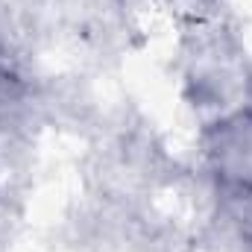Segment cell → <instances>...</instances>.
<instances>
[{
    "instance_id": "1",
    "label": "cell",
    "mask_w": 252,
    "mask_h": 252,
    "mask_svg": "<svg viewBox=\"0 0 252 252\" xmlns=\"http://www.w3.org/2000/svg\"><path fill=\"white\" fill-rule=\"evenodd\" d=\"M205 158L232 196H252V109L223 115L205 129Z\"/></svg>"
},
{
    "instance_id": "2",
    "label": "cell",
    "mask_w": 252,
    "mask_h": 252,
    "mask_svg": "<svg viewBox=\"0 0 252 252\" xmlns=\"http://www.w3.org/2000/svg\"><path fill=\"white\" fill-rule=\"evenodd\" d=\"M21 97H24V76L15 59L9 56V50L0 44V112H9L12 106H18Z\"/></svg>"
}]
</instances>
